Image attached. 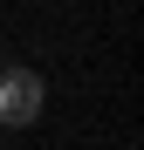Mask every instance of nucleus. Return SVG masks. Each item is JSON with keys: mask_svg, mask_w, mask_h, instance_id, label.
Instances as JSON below:
<instances>
[{"mask_svg": "<svg viewBox=\"0 0 144 150\" xmlns=\"http://www.w3.org/2000/svg\"><path fill=\"white\" fill-rule=\"evenodd\" d=\"M48 109V82L34 68H0V123L7 130H28V123Z\"/></svg>", "mask_w": 144, "mask_h": 150, "instance_id": "1", "label": "nucleus"}]
</instances>
